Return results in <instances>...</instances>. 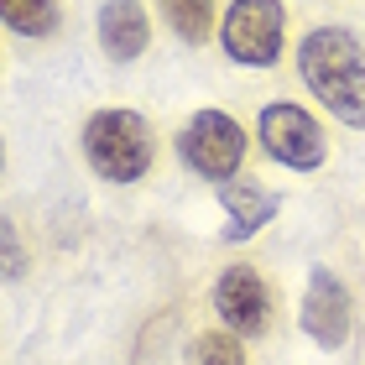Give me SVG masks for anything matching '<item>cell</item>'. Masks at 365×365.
I'll return each instance as SVG.
<instances>
[{"label":"cell","mask_w":365,"mask_h":365,"mask_svg":"<svg viewBox=\"0 0 365 365\" xmlns=\"http://www.w3.org/2000/svg\"><path fill=\"white\" fill-rule=\"evenodd\" d=\"M297 73L339 125L365 130V42L350 26H313L297 42Z\"/></svg>","instance_id":"1"},{"label":"cell","mask_w":365,"mask_h":365,"mask_svg":"<svg viewBox=\"0 0 365 365\" xmlns=\"http://www.w3.org/2000/svg\"><path fill=\"white\" fill-rule=\"evenodd\" d=\"M78 141H84V162L105 182H141L157 162V130L136 110H94Z\"/></svg>","instance_id":"2"},{"label":"cell","mask_w":365,"mask_h":365,"mask_svg":"<svg viewBox=\"0 0 365 365\" xmlns=\"http://www.w3.org/2000/svg\"><path fill=\"white\" fill-rule=\"evenodd\" d=\"M245 125L225 110H193L178 130V157L188 162L198 178L209 182H230L245 168Z\"/></svg>","instance_id":"3"},{"label":"cell","mask_w":365,"mask_h":365,"mask_svg":"<svg viewBox=\"0 0 365 365\" xmlns=\"http://www.w3.org/2000/svg\"><path fill=\"white\" fill-rule=\"evenodd\" d=\"M220 42L245 68H272L287 47V6L282 0H230V11L220 16Z\"/></svg>","instance_id":"4"},{"label":"cell","mask_w":365,"mask_h":365,"mask_svg":"<svg viewBox=\"0 0 365 365\" xmlns=\"http://www.w3.org/2000/svg\"><path fill=\"white\" fill-rule=\"evenodd\" d=\"M256 141L277 168L287 173H319L329 162V141H324V125L313 120L303 105H267L256 115Z\"/></svg>","instance_id":"5"},{"label":"cell","mask_w":365,"mask_h":365,"mask_svg":"<svg viewBox=\"0 0 365 365\" xmlns=\"http://www.w3.org/2000/svg\"><path fill=\"white\" fill-rule=\"evenodd\" d=\"M214 308H220V319H225L230 334L261 339L272 329V287H267V277H261L251 261L225 267L220 282H214Z\"/></svg>","instance_id":"6"},{"label":"cell","mask_w":365,"mask_h":365,"mask_svg":"<svg viewBox=\"0 0 365 365\" xmlns=\"http://www.w3.org/2000/svg\"><path fill=\"white\" fill-rule=\"evenodd\" d=\"M297 324H303V334L319 344V350H339V344L350 339L355 303H350V287H344L329 267H313L303 308H297Z\"/></svg>","instance_id":"7"},{"label":"cell","mask_w":365,"mask_h":365,"mask_svg":"<svg viewBox=\"0 0 365 365\" xmlns=\"http://www.w3.org/2000/svg\"><path fill=\"white\" fill-rule=\"evenodd\" d=\"M99 47L115 63H136L152 42V16H146L141 0H105L99 6Z\"/></svg>","instance_id":"8"},{"label":"cell","mask_w":365,"mask_h":365,"mask_svg":"<svg viewBox=\"0 0 365 365\" xmlns=\"http://www.w3.org/2000/svg\"><path fill=\"white\" fill-rule=\"evenodd\" d=\"M220 204L230 209V220H235L230 225V240H240V235H256L277 214V193H267L251 178H230V182H220Z\"/></svg>","instance_id":"9"},{"label":"cell","mask_w":365,"mask_h":365,"mask_svg":"<svg viewBox=\"0 0 365 365\" xmlns=\"http://www.w3.org/2000/svg\"><path fill=\"white\" fill-rule=\"evenodd\" d=\"M157 6H162V21H168L188 47H204L214 37V16H220L214 0H157Z\"/></svg>","instance_id":"10"},{"label":"cell","mask_w":365,"mask_h":365,"mask_svg":"<svg viewBox=\"0 0 365 365\" xmlns=\"http://www.w3.org/2000/svg\"><path fill=\"white\" fill-rule=\"evenodd\" d=\"M6 26L16 37H53L58 31V0H0Z\"/></svg>","instance_id":"11"},{"label":"cell","mask_w":365,"mask_h":365,"mask_svg":"<svg viewBox=\"0 0 365 365\" xmlns=\"http://www.w3.org/2000/svg\"><path fill=\"white\" fill-rule=\"evenodd\" d=\"M188 365H251L245 360V339L230 329H204L188 344Z\"/></svg>","instance_id":"12"},{"label":"cell","mask_w":365,"mask_h":365,"mask_svg":"<svg viewBox=\"0 0 365 365\" xmlns=\"http://www.w3.org/2000/svg\"><path fill=\"white\" fill-rule=\"evenodd\" d=\"M0 235H6V277L16 282V277H21V267H26V256H21V240H16V225H6Z\"/></svg>","instance_id":"13"}]
</instances>
